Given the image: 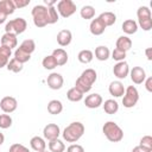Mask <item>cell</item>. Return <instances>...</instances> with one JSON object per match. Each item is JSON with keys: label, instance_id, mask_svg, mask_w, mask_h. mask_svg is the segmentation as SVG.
I'll return each mask as SVG.
<instances>
[{"label": "cell", "instance_id": "cell-1", "mask_svg": "<svg viewBox=\"0 0 152 152\" xmlns=\"http://www.w3.org/2000/svg\"><path fill=\"white\" fill-rule=\"evenodd\" d=\"M84 133V126L81 122H72L68 127H65L63 132V138L68 142H75L77 141Z\"/></svg>", "mask_w": 152, "mask_h": 152}, {"label": "cell", "instance_id": "cell-2", "mask_svg": "<svg viewBox=\"0 0 152 152\" xmlns=\"http://www.w3.org/2000/svg\"><path fill=\"white\" fill-rule=\"evenodd\" d=\"M102 131H103L106 138L109 141H112V142H119L122 139V137H124L122 129L115 122H113V121L106 122L103 125V127H102Z\"/></svg>", "mask_w": 152, "mask_h": 152}, {"label": "cell", "instance_id": "cell-3", "mask_svg": "<svg viewBox=\"0 0 152 152\" xmlns=\"http://www.w3.org/2000/svg\"><path fill=\"white\" fill-rule=\"evenodd\" d=\"M32 17L37 27H44L49 24V12L45 6H34L32 10Z\"/></svg>", "mask_w": 152, "mask_h": 152}, {"label": "cell", "instance_id": "cell-4", "mask_svg": "<svg viewBox=\"0 0 152 152\" xmlns=\"http://www.w3.org/2000/svg\"><path fill=\"white\" fill-rule=\"evenodd\" d=\"M139 100V94H138V90L133 87V86H129L127 89H126V94L122 99V104L126 107V108H131V107H134L137 104Z\"/></svg>", "mask_w": 152, "mask_h": 152}, {"label": "cell", "instance_id": "cell-5", "mask_svg": "<svg viewBox=\"0 0 152 152\" xmlns=\"http://www.w3.org/2000/svg\"><path fill=\"white\" fill-rule=\"evenodd\" d=\"M58 12L63 18H68L76 12V5L71 0H62L57 4Z\"/></svg>", "mask_w": 152, "mask_h": 152}, {"label": "cell", "instance_id": "cell-6", "mask_svg": "<svg viewBox=\"0 0 152 152\" xmlns=\"http://www.w3.org/2000/svg\"><path fill=\"white\" fill-rule=\"evenodd\" d=\"M17 100L12 96H5L1 101H0V108L5 112V113H12L17 109Z\"/></svg>", "mask_w": 152, "mask_h": 152}, {"label": "cell", "instance_id": "cell-7", "mask_svg": "<svg viewBox=\"0 0 152 152\" xmlns=\"http://www.w3.org/2000/svg\"><path fill=\"white\" fill-rule=\"evenodd\" d=\"M48 86L53 89V90H57V89H61L62 86H63V77L61 74H57V72H53L51 75H49L48 77Z\"/></svg>", "mask_w": 152, "mask_h": 152}, {"label": "cell", "instance_id": "cell-8", "mask_svg": "<svg viewBox=\"0 0 152 152\" xmlns=\"http://www.w3.org/2000/svg\"><path fill=\"white\" fill-rule=\"evenodd\" d=\"M44 137L48 140H52V139H57L59 135V127L55 124H49L45 126L44 128Z\"/></svg>", "mask_w": 152, "mask_h": 152}, {"label": "cell", "instance_id": "cell-9", "mask_svg": "<svg viewBox=\"0 0 152 152\" xmlns=\"http://www.w3.org/2000/svg\"><path fill=\"white\" fill-rule=\"evenodd\" d=\"M128 71H129V69H128V64L126 62H119L113 68V72L118 78H125L128 75Z\"/></svg>", "mask_w": 152, "mask_h": 152}, {"label": "cell", "instance_id": "cell-10", "mask_svg": "<svg viewBox=\"0 0 152 152\" xmlns=\"http://www.w3.org/2000/svg\"><path fill=\"white\" fill-rule=\"evenodd\" d=\"M145 77H146V75H145V70H144L142 68H140V66H134V68L132 69V71H131V78H132V81H133L135 84L142 83V82L145 81Z\"/></svg>", "mask_w": 152, "mask_h": 152}, {"label": "cell", "instance_id": "cell-11", "mask_svg": "<svg viewBox=\"0 0 152 152\" xmlns=\"http://www.w3.org/2000/svg\"><path fill=\"white\" fill-rule=\"evenodd\" d=\"M84 104L88 107V108H97L102 104V97L101 95L99 94H91V95H88L86 97V101H84Z\"/></svg>", "mask_w": 152, "mask_h": 152}, {"label": "cell", "instance_id": "cell-12", "mask_svg": "<svg viewBox=\"0 0 152 152\" xmlns=\"http://www.w3.org/2000/svg\"><path fill=\"white\" fill-rule=\"evenodd\" d=\"M89 28H90V32H91L93 34H95V36H100V34H102V33L104 32L106 26H104V24L101 21L100 18H96V19H94V20L90 23Z\"/></svg>", "mask_w": 152, "mask_h": 152}, {"label": "cell", "instance_id": "cell-13", "mask_svg": "<svg viewBox=\"0 0 152 152\" xmlns=\"http://www.w3.org/2000/svg\"><path fill=\"white\" fill-rule=\"evenodd\" d=\"M71 38H72V36H71V32L69 30H62L57 34V43L61 46H66L70 44Z\"/></svg>", "mask_w": 152, "mask_h": 152}, {"label": "cell", "instance_id": "cell-14", "mask_svg": "<svg viewBox=\"0 0 152 152\" xmlns=\"http://www.w3.org/2000/svg\"><path fill=\"white\" fill-rule=\"evenodd\" d=\"M17 36L14 33H5L1 37V45L7 46L10 49H13L17 46Z\"/></svg>", "mask_w": 152, "mask_h": 152}, {"label": "cell", "instance_id": "cell-15", "mask_svg": "<svg viewBox=\"0 0 152 152\" xmlns=\"http://www.w3.org/2000/svg\"><path fill=\"white\" fill-rule=\"evenodd\" d=\"M52 57L55 58L57 65H64L68 62V53L63 49H56V50H53Z\"/></svg>", "mask_w": 152, "mask_h": 152}, {"label": "cell", "instance_id": "cell-16", "mask_svg": "<svg viewBox=\"0 0 152 152\" xmlns=\"http://www.w3.org/2000/svg\"><path fill=\"white\" fill-rule=\"evenodd\" d=\"M12 25H13V33L14 34L23 33L27 27V23L23 18H17V19L12 20Z\"/></svg>", "mask_w": 152, "mask_h": 152}, {"label": "cell", "instance_id": "cell-17", "mask_svg": "<svg viewBox=\"0 0 152 152\" xmlns=\"http://www.w3.org/2000/svg\"><path fill=\"white\" fill-rule=\"evenodd\" d=\"M109 93L110 95L115 96V97H120L124 95L125 93V88H124V84L119 81H115V82H112L110 86H109Z\"/></svg>", "mask_w": 152, "mask_h": 152}, {"label": "cell", "instance_id": "cell-18", "mask_svg": "<svg viewBox=\"0 0 152 152\" xmlns=\"http://www.w3.org/2000/svg\"><path fill=\"white\" fill-rule=\"evenodd\" d=\"M132 48V40L127 37H119L118 40H116V49L120 50V51H128L129 49Z\"/></svg>", "mask_w": 152, "mask_h": 152}, {"label": "cell", "instance_id": "cell-19", "mask_svg": "<svg viewBox=\"0 0 152 152\" xmlns=\"http://www.w3.org/2000/svg\"><path fill=\"white\" fill-rule=\"evenodd\" d=\"M15 10V6H14V2L12 0H2L0 1V12H2L4 14L8 15V14H12Z\"/></svg>", "mask_w": 152, "mask_h": 152}, {"label": "cell", "instance_id": "cell-20", "mask_svg": "<svg viewBox=\"0 0 152 152\" xmlns=\"http://www.w3.org/2000/svg\"><path fill=\"white\" fill-rule=\"evenodd\" d=\"M63 109V106H62V102L58 101V100H51L49 103H48V112L52 115H57L62 112Z\"/></svg>", "mask_w": 152, "mask_h": 152}, {"label": "cell", "instance_id": "cell-21", "mask_svg": "<svg viewBox=\"0 0 152 152\" xmlns=\"http://www.w3.org/2000/svg\"><path fill=\"white\" fill-rule=\"evenodd\" d=\"M30 145L37 152H43L45 150V146H46L45 145V141L40 137H33L31 139V141H30Z\"/></svg>", "mask_w": 152, "mask_h": 152}, {"label": "cell", "instance_id": "cell-22", "mask_svg": "<svg viewBox=\"0 0 152 152\" xmlns=\"http://www.w3.org/2000/svg\"><path fill=\"white\" fill-rule=\"evenodd\" d=\"M122 30H124V32H126L127 34H133V33L137 32L138 25H137V23H135L134 20L128 19V20H125V21L122 23Z\"/></svg>", "mask_w": 152, "mask_h": 152}, {"label": "cell", "instance_id": "cell-23", "mask_svg": "<svg viewBox=\"0 0 152 152\" xmlns=\"http://www.w3.org/2000/svg\"><path fill=\"white\" fill-rule=\"evenodd\" d=\"M99 18H100L101 21L104 24V26H112V25L115 23V20H116L115 14L112 13V12H103V13L100 14Z\"/></svg>", "mask_w": 152, "mask_h": 152}, {"label": "cell", "instance_id": "cell-24", "mask_svg": "<svg viewBox=\"0 0 152 152\" xmlns=\"http://www.w3.org/2000/svg\"><path fill=\"white\" fill-rule=\"evenodd\" d=\"M75 88H76L77 90H80V91L83 94V93H87V91H89V90L91 89V84H90L89 82H87L83 77H81V76H80V77L76 80Z\"/></svg>", "mask_w": 152, "mask_h": 152}, {"label": "cell", "instance_id": "cell-25", "mask_svg": "<svg viewBox=\"0 0 152 152\" xmlns=\"http://www.w3.org/2000/svg\"><path fill=\"white\" fill-rule=\"evenodd\" d=\"M19 49H20L21 51H24V52L31 55V53L34 51V49H36L34 40H33V39H25V40L20 44V48H19Z\"/></svg>", "mask_w": 152, "mask_h": 152}, {"label": "cell", "instance_id": "cell-26", "mask_svg": "<svg viewBox=\"0 0 152 152\" xmlns=\"http://www.w3.org/2000/svg\"><path fill=\"white\" fill-rule=\"evenodd\" d=\"M103 109H104V112L107 114H115L118 112V109H119V104L114 100H107V101H104Z\"/></svg>", "mask_w": 152, "mask_h": 152}, {"label": "cell", "instance_id": "cell-27", "mask_svg": "<svg viewBox=\"0 0 152 152\" xmlns=\"http://www.w3.org/2000/svg\"><path fill=\"white\" fill-rule=\"evenodd\" d=\"M66 97H68V100H69V101L77 102V101H81V100H82L83 94L74 87V88H71V89H69V90H68V93H66Z\"/></svg>", "mask_w": 152, "mask_h": 152}, {"label": "cell", "instance_id": "cell-28", "mask_svg": "<svg viewBox=\"0 0 152 152\" xmlns=\"http://www.w3.org/2000/svg\"><path fill=\"white\" fill-rule=\"evenodd\" d=\"M49 148H50L51 152H63V151L65 150V146H64V144H63L61 140H58V138H57V139L50 140V142H49Z\"/></svg>", "mask_w": 152, "mask_h": 152}, {"label": "cell", "instance_id": "cell-29", "mask_svg": "<svg viewBox=\"0 0 152 152\" xmlns=\"http://www.w3.org/2000/svg\"><path fill=\"white\" fill-rule=\"evenodd\" d=\"M95 56L99 61H106L109 57V50L107 46H97L95 49Z\"/></svg>", "mask_w": 152, "mask_h": 152}, {"label": "cell", "instance_id": "cell-30", "mask_svg": "<svg viewBox=\"0 0 152 152\" xmlns=\"http://www.w3.org/2000/svg\"><path fill=\"white\" fill-rule=\"evenodd\" d=\"M77 57H78V61L81 63L87 64V63L91 62V59H93V52L90 50H82V51H80V53H78Z\"/></svg>", "mask_w": 152, "mask_h": 152}, {"label": "cell", "instance_id": "cell-31", "mask_svg": "<svg viewBox=\"0 0 152 152\" xmlns=\"http://www.w3.org/2000/svg\"><path fill=\"white\" fill-rule=\"evenodd\" d=\"M81 77H83L87 82H89L90 84H93L96 81V72H95L94 69H87V70H84L82 72Z\"/></svg>", "mask_w": 152, "mask_h": 152}, {"label": "cell", "instance_id": "cell-32", "mask_svg": "<svg viewBox=\"0 0 152 152\" xmlns=\"http://www.w3.org/2000/svg\"><path fill=\"white\" fill-rule=\"evenodd\" d=\"M14 58H15L18 62H20V63L23 64V63H25V62H28L30 58H31V56H30L28 53L21 51L20 49H17L15 52H14Z\"/></svg>", "mask_w": 152, "mask_h": 152}, {"label": "cell", "instance_id": "cell-33", "mask_svg": "<svg viewBox=\"0 0 152 152\" xmlns=\"http://www.w3.org/2000/svg\"><path fill=\"white\" fill-rule=\"evenodd\" d=\"M95 15V10L91 6H84L81 10V17L83 19H91Z\"/></svg>", "mask_w": 152, "mask_h": 152}, {"label": "cell", "instance_id": "cell-34", "mask_svg": "<svg viewBox=\"0 0 152 152\" xmlns=\"http://www.w3.org/2000/svg\"><path fill=\"white\" fill-rule=\"evenodd\" d=\"M7 69H8L10 71H13V72H19V71L23 70V64H21L20 62H18L15 58H13V59H11L10 63L7 64Z\"/></svg>", "mask_w": 152, "mask_h": 152}, {"label": "cell", "instance_id": "cell-35", "mask_svg": "<svg viewBox=\"0 0 152 152\" xmlns=\"http://www.w3.org/2000/svg\"><path fill=\"white\" fill-rule=\"evenodd\" d=\"M43 66L48 70H52L57 66V63L55 61V58L52 56H46L44 59H43Z\"/></svg>", "mask_w": 152, "mask_h": 152}, {"label": "cell", "instance_id": "cell-36", "mask_svg": "<svg viewBox=\"0 0 152 152\" xmlns=\"http://www.w3.org/2000/svg\"><path fill=\"white\" fill-rule=\"evenodd\" d=\"M12 125V118L7 114L0 115V128H8Z\"/></svg>", "mask_w": 152, "mask_h": 152}, {"label": "cell", "instance_id": "cell-37", "mask_svg": "<svg viewBox=\"0 0 152 152\" xmlns=\"http://www.w3.org/2000/svg\"><path fill=\"white\" fill-rule=\"evenodd\" d=\"M137 15H138L139 20H141V19H146V18H151V11L148 10V7L142 6V7H140V8L138 10Z\"/></svg>", "mask_w": 152, "mask_h": 152}, {"label": "cell", "instance_id": "cell-38", "mask_svg": "<svg viewBox=\"0 0 152 152\" xmlns=\"http://www.w3.org/2000/svg\"><path fill=\"white\" fill-rule=\"evenodd\" d=\"M48 12H49V24H55L58 21V14H57V11L53 8V7H50L48 8Z\"/></svg>", "mask_w": 152, "mask_h": 152}, {"label": "cell", "instance_id": "cell-39", "mask_svg": "<svg viewBox=\"0 0 152 152\" xmlns=\"http://www.w3.org/2000/svg\"><path fill=\"white\" fill-rule=\"evenodd\" d=\"M140 146L146 147V148H148V150L152 151V138H151L150 135H145V137H142L141 140H140Z\"/></svg>", "mask_w": 152, "mask_h": 152}, {"label": "cell", "instance_id": "cell-40", "mask_svg": "<svg viewBox=\"0 0 152 152\" xmlns=\"http://www.w3.org/2000/svg\"><path fill=\"white\" fill-rule=\"evenodd\" d=\"M139 24H140L141 28L145 30V31H148V30L152 28V19H151V18L141 19V20H139Z\"/></svg>", "mask_w": 152, "mask_h": 152}, {"label": "cell", "instance_id": "cell-41", "mask_svg": "<svg viewBox=\"0 0 152 152\" xmlns=\"http://www.w3.org/2000/svg\"><path fill=\"white\" fill-rule=\"evenodd\" d=\"M8 152H30V151H28V148H26L21 144H13L10 147V151Z\"/></svg>", "mask_w": 152, "mask_h": 152}, {"label": "cell", "instance_id": "cell-42", "mask_svg": "<svg viewBox=\"0 0 152 152\" xmlns=\"http://www.w3.org/2000/svg\"><path fill=\"white\" fill-rule=\"evenodd\" d=\"M125 57H126V52L120 51V50H118V49H115V50L113 51V59L121 62V61H124Z\"/></svg>", "mask_w": 152, "mask_h": 152}, {"label": "cell", "instance_id": "cell-43", "mask_svg": "<svg viewBox=\"0 0 152 152\" xmlns=\"http://www.w3.org/2000/svg\"><path fill=\"white\" fill-rule=\"evenodd\" d=\"M0 56L6 57V58H10V57H11V49L7 48V46L1 45V46H0Z\"/></svg>", "mask_w": 152, "mask_h": 152}, {"label": "cell", "instance_id": "cell-44", "mask_svg": "<svg viewBox=\"0 0 152 152\" xmlns=\"http://www.w3.org/2000/svg\"><path fill=\"white\" fill-rule=\"evenodd\" d=\"M68 152H84V148L81 145L75 144V145H70L68 147Z\"/></svg>", "mask_w": 152, "mask_h": 152}, {"label": "cell", "instance_id": "cell-45", "mask_svg": "<svg viewBox=\"0 0 152 152\" xmlns=\"http://www.w3.org/2000/svg\"><path fill=\"white\" fill-rule=\"evenodd\" d=\"M13 2H14V6H15V7H19V8H20V7H25L26 5L30 4L28 0H24V1H23V0H15V1H13Z\"/></svg>", "mask_w": 152, "mask_h": 152}, {"label": "cell", "instance_id": "cell-46", "mask_svg": "<svg viewBox=\"0 0 152 152\" xmlns=\"http://www.w3.org/2000/svg\"><path fill=\"white\" fill-rule=\"evenodd\" d=\"M132 152H151V150H148V148H146V147H142V146H137V147H134L133 150H132Z\"/></svg>", "mask_w": 152, "mask_h": 152}, {"label": "cell", "instance_id": "cell-47", "mask_svg": "<svg viewBox=\"0 0 152 152\" xmlns=\"http://www.w3.org/2000/svg\"><path fill=\"white\" fill-rule=\"evenodd\" d=\"M7 64H8V58L0 56V69H1V68H4V66H5V65H7Z\"/></svg>", "mask_w": 152, "mask_h": 152}, {"label": "cell", "instance_id": "cell-48", "mask_svg": "<svg viewBox=\"0 0 152 152\" xmlns=\"http://www.w3.org/2000/svg\"><path fill=\"white\" fill-rule=\"evenodd\" d=\"M151 83H152V78H151V77H148V78H147V81H146V89H147L148 91H152Z\"/></svg>", "mask_w": 152, "mask_h": 152}, {"label": "cell", "instance_id": "cell-49", "mask_svg": "<svg viewBox=\"0 0 152 152\" xmlns=\"http://www.w3.org/2000/svg\"><path fill=\"white\" fill-rule=\"evenodd\" d=\"M6 17H7L6 14H4L2 12H0V24H2V23L6 20Z\"/></svg>", "mask_w": 152, "mask_h": 152}, {"label": "cell", "instance_id": "cell-50", "mask_svg": "<svg viewBox=\"0 0 152 152\" xmlns=\"http://www.w3.org/2000/svg\"><path fill=\"white\" fill-rule=\"evenodd\" d=\"M151 48H148V49H146V56H147V58L148 59H152V56H151Z\"/></svg>", "mask_w": 152, "mask_h": 152}, {"label": "cell", "instance_id": "cell-51", "mask_svg": "<svg viewBox=\"0 0 152 152\" xmlns=\"http://www.w3.org/2000/svg\"><path fill=\"white\" fill-rule=\"evenodd\" d=\"M4 140H5V137H4V134H2V133H0V145H2V144H4Z\"/></svg>", "mask_w": 152, "mask_h": 152}, {"label": "cell", "instance_id": "cell-52", "mask_svg": "<svg viewBox=\"0 0 152 152\" xmlns=\"http://www.w3.org/2000/svg\"><path fill=\"white\" fill-rule=\"evenodd\" d=\"M43 152H44V151H43Z\"/></svg>", "mask_w": 152, "mask_h": 152}]
</instances>
